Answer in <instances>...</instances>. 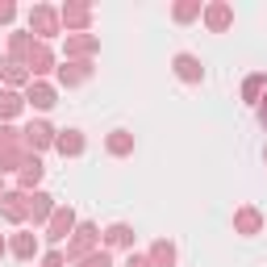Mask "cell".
<instances>
[{"label":"cell","mask_w":267,"mask_h":267,"mask_svg":"<svg viewBox=\"0 0 267 267\" xmlns=\"http://www.w3.org/2000/svg\"><path fill=\"white\" fill-rule=\"evenodd\" d=\"M263 125H267V104H263Z\"/></svg>","instance_id":"obj_1"}]
</instances>
